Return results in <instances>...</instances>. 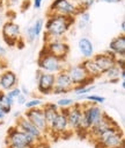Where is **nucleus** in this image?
<instances>
[{
	"label": "nucleus",
	"mask_w": 125,
	"mask_h": 148,
	"mask_svg": "<svg viewBox=\"0 0 125 148\" xmlns=\"http://www.w3.org/2000/svg\"><path fill=\"white\" fill-rule=\"evenodd\" d=\"M31 26H32L34 34H35L36 39H37L38 36L42 34L43 29H44V20H43V19H37V20H35V21L31 23Z\"/></svg>",
	"instance_id": "25"
},
{
	"label": "nucleus",
	"mask_w": 125,
	"mask_h": 148,
	"mask_svg": "<svg viewBox=\"0 0 125 148\" xmlns=\"http://www.w3.org/2000/svg\"><path fill=\"white\" fill-rule=\"evenodd\" d=\"M64 110L66 112L68 126L75 131H79L81 118H82V105L81 104H73L72 106L66 107Z\"/></svg>",
	"instance_id": "12"
},
{
	"label": "nucleus",
	"mask_w": 125,
	"mask_h": 148,
	"mask_svg": "<svg viewBox=\"0 0 125 148\" xmlns=\"http://www.w3.org/2000/svg\"><path fill=\"white\" fill-rule=\"evenodd\" d=\"M9 148H29V147H16V146H11L9 145Z\"/></svg>",
	"instance_id": "41"
},
{
	"label": "nucleus",
	"mask_w": 125,
	"mask_h": 148,
	"mask_svg": "<svg viewBox=\"0 0 125 148\" xmlns=\"http://www.w3.org/2000/svg\"><path fill=\"white\" fill-rule=\"evenodd\" d=\"M119 75H120V69L117 65H115V66L108 69L105 72H103L102 76H105L110 81V83H118L119 82Z\"/></svg>",
	"instance_id": "24"
},
{
	"label": "nucleus",
	"mask_w": 125,
	"mask_h": 148,
	"mask_svg": "<svg viewBox=\"0 0 125 148\" xmlns=\"http://www.w3.org/2000/svg\"><path fill=\"white\" fill-rule=\"evenodd\" d=\"M8 140L11 146H16V147H29L31 148L35 145L36 138L32 136L31 134L19 130L18 127L11 128L8 133Z\"/></svg>",
	"instance_id": "6"
},
{
	"label": "nucleus",
	"mask_w": 125,
	"mask_h": 148,
	"mask_svg": "<svg viewBox=\"0 0 125 148\" xmlns=\"http://www.w3.org/2000/svg\"><path fill=\"white\" fill-rule=\"evenodd\" d=\"M74 104V99L72 98H61L57 101V105L58 107H61V108H66V107H70Z\"/></svg>",
	"instance_id": "29"
},
{
	"label": "nucleus",
	"mask_w": 125,
	"mask_h": 148,
	"mask_svg": "<svg viewBox=\"0 0 125 148\" xmlns=\"http://www.w3.org/2000/svg\"><path fill=\"white\" fill-rule=\"evenodd\" d=\"M95 89V85H86V86H83V85H76V88H74V92L79 96H85L87 93H89L91 91H93Z\"/></svg>",
	"instance_id": "27"
},
{
	"label": "nucleus",
	"mask_w": 125,
	"mask_h": 148,
	"mask_svg": "<svg viewBox=\"0 0 125 148\" xmlns=\"http://www.w3.org/2000/svg\"><path fill=\"white\" fill-rule=\"evenodd\" d=\"M6 114H7V113L5 112V111H4L1 107H0V121H1V120H3V119L6 117Z\"/></svg>",
	"instance_id": "36"
},
{
	"label": "nucleus",
	"mask_w": 125,
	"mask_h": 148,
	"mask_svg": "<svg viewBox=\"0 0 125 148\" xmlns=\"http://www.w3.org/2000/svg\"><path fill=\"white\" fill-rule=\"evenodd\" d=\"M42 108H43V113H44V118H45V123H47L48 130H50L55 118L57 117V114L59 112V107H58L57 104L49 103V104H45Z\"/></svg>",
	"instance_id": "20"
},
{
	"label": "nucleus",
	"mask_w": 125,
	"mask_h": 148,
	"mask_svg": "<svg viewBox=\"0 0 125 148\" xmlns=\"http://www.w3.org/2000/svg\"><path fill=\"white\" fill-rule=\"evenodd\" d=\"M117 148H124V145H123V146H119V147H117Z\"/></svg>",
	"instance_id": "42"
},
{
	"label": "nucleus",
	"mask_w": 125,
	"mask_h": 148,
	"mask_svg": "<svg viewBox=\"0 0 125 148\" xmlns=\"http://www.w3.org/2000/svg\"><path fill=\"white\" fill-rule=\"evenodd\" d=\"M37 65L39 68V70L44 71V72H49V73H58L59 71L64 70V65H65V61L57 58L56 56L49 54L44 48L42 49V51L39 53L38 60H37Z\"/></svg>",
	"instance_id": "2"
},
{
	"label": "nucleus",
	"mask_w": 125,
	"mask_h": 148,
	"mask_svg": "<svg viewBox=\"0 0 125 148\" xmlns=\"http://www.w3.org/2000/svg\"><path fill=\"white\" fill-rule=\"evenodd\" d=\"M73 90V84L67 75L66 69L59 71L56 73V78H55V86L52 90L53 95H65L68 93L70 91Z\"/></svg>",
	"instance_id": "9"
},
{
	"label": "nucleus",
	"mask_w": 125,
	"mask_h": 148,
	"mask_svg": "<svg viewBox=\"0 0 125 148\" xmlns=\"http://www.w3.org/2000/svg\"><path fill=\"white\" fill-rule=\"evenodd\" d=\"M43 104V101H42L39 98H35V99H31V100H28L26 101V108L29 110V108H34V107H41V105Z\"/></svg>",
	"instance_id": "30"
},
{
	"label": "nucleus",
	"mask_w": 125,
	"mask_h": 148,
	"mask_svg": "<svg viewBox=\"0 0 125 148\" xmlns=\"http://www.w3.org/2000/svg\"><path fill=\"white\" fill-rule=\"evenodd\" d=\"M81 64H82L83 68H85L86 72L88 73V76L93 77L94 79H95V78H99V77L102 76L101 70L97 68V65L95 64V62L93 61L92 57H91V58H85V61H83Z\"/></svg>",
	"instance_id": "22"
},
{
	"label": "nucleus",
	"mask_w": 125,
	"mask_h": 148,
	"mask_svg": "<svg viewBox=\"0 0 125 148\" xmlns=\"http://www.w3.org/2000/svg\"><path fill=\"white\" fill-rule=\"evenodd\" d=\"M109 50L117 57L125 56V35L120 34L114 38L109 43Z\"/></svg>",
	"instance_id": "17"
},
{
	"label": "nucleus",
	"mask_w": 125,
	"mask_h": 148,
	"mask_svg": "<svg viewBox=\"0 0 125 148\" xmlns=\"http://www.w3.org/2000/svg\"><path fill=\"white\" fill-rule=\"evenodd\" d=\"M44 49L49 54H51V55H53L57 58L63 60V61L66 60V57L68 56V53H70V46L63 39H57L55 41H51L49 43H45Z\"/></svg>",
	"instance_id": "8"
},
{
	"label": "nucleus",
	"mask_w": 125,
	"mask_h": 148,
	"mask_svg": "<svg viewBox=\"0 0 125 148\" xmlns=\"http://www.w3.org/2000/svg\"><path fill=\"white\" fill-rule=\"evenodd\" d=\"M73 25H75V16L48 13V19L45 21V34L61 39Z\"/></svg>",
	"instance_id": "1"
},
{
	"label": "nucleus",
	"mask_w": 125,
	"mask_h": 148,
	"mask_svg": "<svg viewBox=\"0 0 125 148\" xmlns=\"http://www.w3.org/2000/svg\"><path fill=\"white\" fill-rule=\"evenodd\" d=\"M18 128L21 130V131H24V132H27V133H29V134H31V135L35 136L36 139L41 138V136H42V133H43L41 130H38L32 123H30L24 116L19 117V120H18Z\"/></svg>",
	"instance_id": "18"
},
{
	"label": "nucleus",
	"mask_w": 125,
	"mask_h": 148,
	"mask_svg": "<svg viewBox=\"0 0 125 148\" xmlns=\"http://www.w3.org/2000/svg\"><path fill=\"white\" fill-rule=\"evenodd\" d=\"M15 101L18 103V105H24V104H26V101H27V96H24V95L20 93V95L18 96V98L15 99Z\"/></svg>",
	"instance_id": "32"
},
{
	"label": "nucleus",
	"mask_w": 125,
	"mask_h": 148,
	"mask_svg": "<svg viewBox=\"0 0 125 148\" xmlns=\"http://www.w3.org/2000/svg\"><path fill=\"white\" fill-rule=\"evenodd\" d=\"M1 35L5 43L8 47H15L18 40L21 35V28L18 23H15L12 20H8L3 23L1 26Z\"/></svg>",
	"instance_id": "7"
},
{
	"label": "nucleus",
	"mask_w": 125,
	"mask_h": 148,
	"mask_svg": "<svg viewBox=\"0 0 125 148\" xmlns=\"http://www.w3.org/2000/svg\"><path fill=\"white\" fill-rule=\"evenodd\" d=\"M5 3H6V6L8 8H14V7L19 6L20 0H5Z\"/></svg>",
	"instance_id": "31"
},
{
	"label": "nucleus",
	"mask_w": 125,
	"mask_h": 148,
	"mask_svg": "<svg viewBox=\"0 0 125 148\" xmlns=\"http://www.w3.org/2000/svg\"><path fill=\"white\" fill-rule=\"evenodd\" d=\"M92 58H93V61L95 62V64L97 65V68L101 70L102 75H103V72H105L108 69H110V68L116 65L117 56L114 55L110 50H108V51H105L103 54H97Z\"/></svg>",
	"instance_id": "14"
},
{
	"label": "nucleus",
	"mask_w": 125,
	"mask_h": 148,
	"mask_svg": "<svg viewBox=\"0 0 125 148\" xmlns=\"http://www.w3.org/2000/svg\"><path fill=\"white\" fill-rule=\"evenodd\" d=\"M102 3H107V4H119L123 0H100Z\"/></svg>",
	"instance_id": "34"
},
{
	"label": "nucleus",
	"mask_w": 125,
	"mask_h": 148,
	"mask_svg": "<svg viewBox=\"0 0 125 148\" xmlns=\"http://www.w3.org/2000/svg\"><path fill=\"white\" fill-rule=\"evenodd\" d=\"M24 117L32 123L38 130H41L42 132H45L48 130L47 123H45V118H44V113H43V108L42 107H34V108H29L27 111V113L24 114Z\"/></svg>",
	"instance_id": "13"
},
{
	"label": "nucleus",
	"mask_w": 125,
	"mask_h": 148,
	"mask_svg": "<svg viewBox=\"0 0 125 148\" xmlns=\"http://www.w3.org/2000/svg\"><path fill=\"white\" fill-rule=\"evenodd\" d=\"M55 78L56 75L55 73H49V72H44L42 71V73L39 75L38 79H37V90L41 95H51L53 86H55Z\"/></svg>",
	"instance_id": "11"
},
{
	"label": "nucleus",
	"mask_w": 125,
	"mask_h": 148,
	"mask_svg": "<svg viewBox=\"0 0 125 148\" xmlns=\"http://www.w3.org/2000/svg\"><path fill=\"white\" fill-rule=\"evenodd\" d=\"M82 10L74 0H53L49 7V13H56L66 16H76Z\"/></svg>",
	"instance_id": "4"
},
{
	"label": "nucleus",
	"mask_w": 125,
	"mask_h": 148,
	"mask_svg": "<svg viewBox=\"0 0 125 148\" xmlns=\"http://www.w3.org/2000/svg\"><path fill=\"white\" fill-rule=\"evenodd\" d=\"M74 1L79 6V8L85 10V11H89L96 4L97 0H74Z\"/></svg>",
	"instance_id": "26"
},
{
	"label": "nucleus",
	"mask_w": 125,
	"mask_h": 148,
	"mask_svg": "<svg viewBox=\"0 0 125 148\" xmlns=\"http://www.w3.org/2000/svg\"><path fill=\"white\" fill-rule=\"evenodd\" d=\"M115 125H117L108 114H105V113H103L102 114V117H101V119L100 120H97L89 130H91V132H92V135L94 136V138H97L100 134H102L105 130H108V128H110V127H112V126H115Z\"/></svg>",
	"instance_id": "15"
},
{
	"label": "nucleus",
	"mask_w": 125,
	"mask_h": 148,
	"mask_svg": "<svg viewBox=\"0 0 125 148\" xmlns=\"http://www.w3.org/2000/svg\"><path fill=\"white\" fill-rule=\"evenodd\" d=\"M120 86H122V89H125V79H122V83H120Z\"/></svg>",
	"instance_id": "40"
},
{
	"label": "nucleus",
	"mask_w": 125,
	"mask_h": 148,
	"mask_svg": "<svg viewBox=\"0 0 125 148\" xmlns=\"http://www.w3.org/2000/svg\"><path fill=\"white\" fill-rule=\"evenodd\" d=\"M120 30H122V34H124V32H125V21L124 20H122V22H120Z\"/></svg>",
	"instance_id": "37"
},
{
	"label": "nucleus",
	"mask_w": 125,
	"mask_h": 148,
	"mask_svg": "<svg viewBox=\"0 0 125 148\" xmlns=\"http://www.w3.org/2000/svg\"><path fill=\"white\" fill-rule=\"evenodd\" d=\"M79 99H86L95 104H103L105 101V98L99 95H86V96H79Z\"/></svg>",
	"instance_id": "28"
},
{
	"label": "nucleus",
	"mask_w": 125,
	"mask_h": 148,
	"mask_svg": "<svg viewBox=\"0 0 125 148\" xmlns=\"http://www.w3.org/2000/svg\"><path fill=\"white\" fill-rule=\"evenodd\" d=\"M42 4H43V0H34L32 1V6L36 10H39L42 7Z\"/></svg>",
	"instance_id": "33"
},
{
	"label": "nucleus",
	"mask_w": 125,
	"mask_h": 148,
	"mask_svg": "<svg viewBox=\"0 0 125 148\" xmlns=\"http://www.w3.org/2000/svg\"><path fill=\"white\" fill-rule=\"evenodd\" d=\"M67 75L72 82L73 85H91L94 82V78L88 76V73L86 72L85 68L82 66V64H75L71 65L66 69Z\"/></svg>",
	"instance_id": "5"
},
{
	"label": "nucleus",
	"mask_w": 125,
	"mask_h": 148,
	"mask_svg": "<svg viewBox=\"0 0 125 148\" xmlns=\"http://www.w3.org/2000/svg\"><path fill=\"white\" fill-rule=\"evenodd\" d=\"M67 127H68V123H67L66 112H65L64 108H61L58 112L57 117L55 118L50 130L52 132H56V133H63V132H65L67 130Z\"/></svg>",
	"instance_id": "19"
},
{
	"label": "nucleus",
	"mask_w": 125,
	"mask_h": 148,
	"mask_svg": "<svg viewBox=\"0 0 125 148\" xmlns=\"http://www.w3.org/2000/svg\"><path fill=\"white\" fill-rule=\"evenodd\" d=\"M75 23L78 25L79 29H85L91 23V14L88 11L82 10L76 16H75Z\"/></svg>",
	"instance_id": "23"
},
{
	"label": "nucleus",
	"mask_w": 125,
	"mask_h": 148,
	"mask_svg": "<svg viewBox=\"0 0 125 148\" xmlns=\"http://www.w3.org/2000/svg\"><path fill=\"white\" fill-rule=\"evenodd\" d=\"M5 54H6V50H5V48L0 46V57H1V56H4Z\"/></svg>",
	"instance_id": "38"
},
{
	"label": "nucleus",
	"mask_w": 125,
	"mask_h": 148,
	"mask_svg": "<svg viewBox=\"0 0 125 148\" xmlns=\"http://www.w3.org/2000/svg\"><path fill=\"white\" fill-rule=\"evenodd\" d=\"M20 90H21V93H22V95H24V96H29V90H28L24 85H22V86L20 88Z\"/></svg>",
	"instance_id": "35"
},
{
	"label": "nucleus",
	"mask_w": 125,
	"mask_h": 148,
	"mask_svg": "<svg viewBox=\"0 0 125 148\" xmlns=\"http://www.w3.org/2000/svg\"><path fill=\"white\" fill-rule=\"evenodd\" d=\"M16 84H18V76L15 72L11 70H6L3 73H0V90L8 91L15 88Z\"/></svg>",
	"instance_id": "16"
},
{
	"label": "nucleus",
	"mask_w": 125,
	"mask_h": 148,
	"mask_svg": "<svg viewBox=\"0 0 125 148\" xmlns=\"http://www.w3.org/2000/svg\"><path fill=\"white\" fill-rule=\"evenodd\" d=\"M3 23H4V16H3L1 12H0V27L3 26Z\"/></svg>",
	"instance_id": "39"
},
{
	"label": "nucleus",
	"mask_w": 125,
	"mask_h": 148,
	"mask_svg": "<svg viewBox=\"0 0 125 148\" xmlns=\"http://www.w3.org/2000/svg\"><path fill=\"white\" fill-rule=\"evenodd\" d=\"M96 141L101 145V148H117L124 145L123 133L118 125H115L105 130L102 134L96 138Z\"/></svg>",
	"instance_id": "3"
},
{
	"label": "nucleus",
	"mask_w": 125,
	"mask_h": 148,
	"mask_svg": "<svg viewBox=\"0 0 125 148\" xmlns=\"http://www.w3.org/2000/svg\"><path fill=\"white\" fill-rule=\"evenodd\" d=\"M78 48L81 55L85 58H91L94 55V45L88 38H81L78 42Z\"/></svg>",
	"instance_id": "21"
},
{
	"label": "nucleus",
	"mask_w": 125,
	"mask_h": 148,
	"mask_svg": "<svg viewBox=\"0 0 125 148\" xmlns=\"http://www.w3.org/2000/svg\"><path fill=\"white\" fill-rule=\"evenodd\" d=\"M102 114H103V111L95 103L88 104V105H82V116L88 128H91L97 120H100Z\"/></svg>",
	"instance_id": "10"
}]
</instances>
